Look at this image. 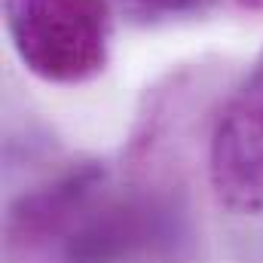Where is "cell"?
<instances>
[{
    "instance_id": "obj_2",
    "label": "cell",
    "mask_w": 263,
    "mask_h": 263,
    "mask_svg": "<svg viewBox=\"0 0 263 263\" xmlns=\"http://www.w3.org/2000/svg\"><path fill=\"white\" fill-rule=\"evenodd\" d=\"M6 34L37 80L80 86L110 62V0H3Z\"/></svg>"
},
{
    "instance_id": "obj_3",
    "label": "cell",
    "mask_w": 263,
    "mask_h": 263,
    "mask_svg": "<svg viewBox=\"0 0 263 263\" xmlns=\"http://www.w3.org/2000/svg\"><path fill=\"white\" fill-rule=\"evenodd\" d=\"M208 184L217 202L236 214L263 211V49L214 123Z\"/></svg>"
},
{
    "instance_id": "obj_4",
    "label": "cell",
    "mask_w": 263,
    "mask_h": 263,
    "mask_svg": "<svg viewBox=\"0 0 263 263\" xmlns=\"http://www.w3.org/2000/svg\"><path fill=\"white\" fill-rule=\"evenodd\" d=\"M220 0H110V6L135 25H162L178 18H196Z\"/></svg>"
},
{
    "instance_id": "obj_1",
    "label": "cell",
    "mask_w": 263,
    "mask_h": 263,
    "mask_svg": "<svg viewBox=\"0 0 263 263\" xmlns=\"http://www.w3.org/2000/svg\"><path fill=\"white\" fill-rule=\"evenodd\" d=\"M162 230V211L114 181L104 162H77L9 205L6 263H126Z\"/></svg>"
},
{
    "instance_id": "obj_5",
    "label": "cell",
    "mask_w": 263,
    "mask_h": 263,
    "mask_svg": "<svg viewBox=\"0 0 263 263\" xmlns=\"http://www.w3.org/2000/svg\"><path fill=\"white\" fill-rule=\"evenodd\" d=\"M236 6L248 12H263V0H236Z\"/></svg>"
}]
</instances>
